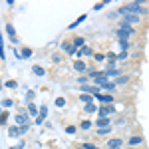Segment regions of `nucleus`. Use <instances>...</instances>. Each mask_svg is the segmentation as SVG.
Wrapping results in <instances>:
<instances>
[{"label": "nucleus", "mask_w": 149, "mask_h": 149, "mask_svg": "<svg viewBox=\"0 0 149 149\" xmlns=\"http://www.w3.org/2000/svg\"><path fill=\"white\" fill-rule=\"evenodd\" d=\"M111 131H113V125H109V127H100V129H95V135H109V133H111Z\"/></svg>", "instance_id": "15"}, {"label": "nucleus", "mask_w": 149, "mask_h": 149, "mask_svg": "<svg viewBox=\"0 0 149 149\" xmlns=\"http://www.w3.org/2000/svg\"><path fill=\"white\" fill-rule=\"evenodd\" d=\"M115 88H117V86H115V81H105V84L102 86V90H105V92H109V93H113Z\"/></svg>", "instance_id": "17"}, {"label": "nucleus", "mask_w": 149, "mask_h": 149, "mask_svg": "<svg viewBox=\"0 0 149 149\" xmlns=\"http://www.w3.org/2000/svg\"><path fill=\"white\" fill-rule=\"evenodd\" d=\"M119 46H121V50H123V52H129L131 42H129V40H119Z\"/></svg>", "instance_id": "21"}, {"label": "nucleus", "mask_w": 149, "mask_h": 149, "mask_svg": "<svg viewBox=\"0 0 149 149\" xmlns=\"http://www.w3.org/2000/svg\"><path fill=\"white\" fill-rule=\"evenodd\" d=\"M117 58H119V60H127V58H129V52H121Z\"/></svg>", "instance_id": "34"}, {"label": "nucleus", "mask_w": 149, "mask_h": 149, "mask_svg": "<svg viewBox=\"0 0 149 149\" xmlns=\"http://www.w3.org/2000/svg\"><path fill=\"white\" fill-rule=\"evenodd\" d=\"M121 22H125V24H129V26H133V24H139V22H141V18H139V16H135V14H125Z\"/></svg>", "instance_id": "8"}, {"label": "nucleus", "mask_w": 149, "mask_h": 149, "mask_svg": "<svg viewBox=\"0 0 149 149\" xmlns=\"http://www.w3.org/2000/svg\"><path fill=\"white\" fill-rule=\"evenodd\" d=\"M88 81H90V78H88L86 74H81V76H78V84H80V86H86Z\"/></svg>", "instance_id": "24"}, {"label": "nucleus", "mask_w": 149, "mask_h": 149, "mask_svg": "<svg viewBox=\"0 0 149 149\" xmlns=\"http://www.w3.org/2000/svg\"><path fill=\"white\" fill-rule=\"evenodd\" d=\"M72 44L76 46V50H80V48H84V46H86V40H84L81 36H76V38L72 40Z\"/></svg>", "instance_id": "16"}, {"label": "nucleus", "mask_w": 149, "mask_h": 149, "mask_svg": "<svg viewBox=\"0 0 149 149\" xmlns=\"http://www.w3.org/2000/svg\"><path fill=\"white\" fill-rule=\"evenodd\" d=\"M52 60H54L56 64H60V62H62V54H60V52H56V54L52 56Z\"/></svg>", "instance_id": "33"}, {"label": "nucleus", "mask_w": 149, "mask_h": 149, "mask_svg": "<svg viewBox=\"0 0 149 149\" xmlns=\"http://www.w3.org/2000/svg\"><path fill=\"white\" fill-rule=\"evenodd\" d=\"M12 149H22V145H16V147H12Z\"/></svg>", "instance_id": "37"}, {"label": "nucleus", "mask_w": 149, "mask_h": 149, "mask_svg": "<svg viewBox=\"0 0 149 149\" xmlns=\"http://www.w3.org/2000/svg\"><path fill=\"white\" fill-rule=\"evenodd\" d=\"M93 100L102 102V105H113V102H115V97L111 95V93H95Z\"/></svg>", "instance_id": "1"}, {"label": "nucleus", "mask_w": 149, "mask_h": 149, "mask_svg": "<svg viewBox=\"0 0 149 149\" xmlns=\"http://www.w3.org/2000/svg\"><path fill=\"white\" fill-rule=\"evenodd\" d=\"M10 137H18V135H22V127H18V125H14V127H10Z\"/></svg>", "instance_id": "19"}, {"label": "nucleus", "mask_w": 149, "mask_h": 149, "mask_svg": "<svg viewBox=\"0 0 149 149\" xmlns=\"http://www.w3.org/2000/svg\"><path fill=\"white\" fill-rule=\"evenodd\" d=\"M64 103H66V100H62V97H58V100H56V105H58V107H62Z\"/></svg>", "instance_id": "36"}, {"label": "nucleus", "mask_w": 149, "mask_h": 149, "mask_svg": "<svg viewBox=\"0 0 149 149\" xmlns=\"http://www.w3.org/2000/svg\"><path fill=\"white\" fill-rule=\"evenodd\" d=\"M76 131H78V127H76V125H66V133H68V135H74Z\"/></svg>", "instance_id": "27"}, {"label": "nucleus", "mask_w": 149, "mask_h": 149, "mask_svg": "<svg viewBox=\"0 0 149 149\" xmlns=\"http://www.w3.org/2000/svg\"><path fill=\"white\" fill-rule=\"evenodd\" d=\"M32 56V48H22V54H20V58H30Z\"/></svg>", "instance_id": "23"}, {"label": "nucleus", "mask_w": 149, "mask_h": 149, "mask_svg": "<svg viewBox=\"0 0 149 149\" xmlns=\"http://www.w3.org/2000/svg\"><path fill=\"white\" fill-rule=\"evenodd\" d=\"M2 105H4V107H10V105H12V100H2Z\"/></svg>", "instance_id": "35"}, {"label": "nucleus", "mask_w": 149, "mask_h": 149, "mask_svg": "<svg viewBox=\"0 0 149 149\" xmlns=\"http://www.w3.org/2000/svg\"><path fill=\"white\" fill-rule=\"evenodd\" d=\"M105 58H107V62H109V68H111V66H113V62H115V58H117V56H115L113 52H107V56H105Z\"/></svg>", "instance_id": "26"}, {"label": "nucleus", "mask_w": 149, "mask_h": 149, "mask_svg": "<svg viewBox=\"0 0 149 149\" xmlns=\"http://www.w3.org/2000/svg\"><path fill=\"white\" fill-rule=\"evenodd\" d=\"M123 149H135V147H131V145H127V147H123Z\"/></svg>", "instance_id": "38"}, {"label": "nucleus", "mask_w": 149, "mask_h": 149, "mask_svg": "<svg viewBox=\"0 0 149 149\" xmlns=\"http://www.w3.org/2000/svg\"><path fill=\"white\" fill-rule=\"evenodd\" d=\"M74 70H76L78 74H86V72H88V64H86L84 60H76V62H74Z\"/></svg>", "instance_id": "7"}, {"label": "nucleus", "mask_w": 149, "mask_h": 149, "mask_svg": "<svg viewBox=\"0 0 149 149\" xmlns=\"http://www.w3.org/2000/svg\"><path fill=\"white\" fill-rule=\"evenodd\" d=\"M119 30H123L125 34H129V38L133 34H137V28H135V26H129V24H125V22H119Z\"/></svg>", "instance_id": "5"}, {"label": "nucleus", "mask_w": 149, "mask_h": 149, "mask_svg": "<svg viewBox=\"0 0 149 149\" xmlns=\"http://www.w3.org/2000/svg\"><path fill=\"white\" fill-rule=\"evenodd\" d=\"M28 115H32V117H38V107H36L34 103H28Z\"/></svg>", "instance_id": "20"}, {"label": "nucleus", "mask_w": 149, "mask_h": 149, "mask_svg": "<svg viewBox=\"0 0 149 149\" xmlns=\"http://www.w3.org/2000/svg\"><path fill=\"white\" fill-rule=\"evenodd\" d=\"M143 143V137L141 135H133V137L127 139V145H131V147H135V145H141Z\"/></svg>", "instance_id": "13"}, {"label": "nucleus", "mask_w": 149, "mask_h": 149, "mask_svg": "<svg viewBox=\"0 0 149 149\" xmlns=\"http://www.w3.org/2000/svg\"><path fill=\"white\" fill-rule=\"evenodd\" d=\"M6 32H8V36H10L12 42H14V44H18V36H16V30H14V26H12L10 22H6Z\"/></svg>", "instance_id": "10"}, {"label": "nucleus", "mask_w": 149, "mask_h": 149, "mask_svg": "<svg viewBox=\"0 0 149 149\" xmlns=\"http://www.w3.org/2000/svg\"><path fill=\"white\" fill-rule=\"evenodd\" d=\"M105 145H107V149H121V145H123V139H121V137H109Z\"/></svg>", "instance_id": "4"}, {"label": "nucleus", "mask_w": 149, "mask_h": 149, "mask_svg": "<svg viewBox=\"0 0 149 149\" xmlns=\"http://www.w3.org/2000/svg\"><path fill=\"white\" fill-rule=\"evenodd\" d=\"M14 121H16V125H28V115L26 113H16L14 115Z\"/></svg>", "instance_id": "9"}, {"label": "nucleus", "mask_w": 149, "mask_h": 149, "mask_svg": "<svg viewBox=\"0 0 149 149\" xmlns=\"http://www.w3.org/2000/svg\"><path fill=\"white\" fill-rule=\"evenodd\" d=\"M131 81V76H125V74H121L119 78H115V86H127Z\"/></svg>", "instance_id": "11"}, {"label": "nucleus", "mask_w": 149, "mask_h": 149, "mask_svg": "<svg viewBox=\"0 0 149 149\" xmlns=\"http://www.w3.org/2000/svg\"><path fill=\"white\" fill-rule=\"evenodd\" d=\"M62 50H64V54H68V56H76V46L72 44V40H64L62 42Z\"/></svg>", "instance_id": "2"}, {"label": "nucleus", "mask_w": 149, "mask_h": 149, "mask_svg": "<svg viewBox=\"0 0 149 149\" xmlns=\"http://www.w3.org/2000/svg\"><path fill=\"white\" fill-rule=\"evenodd\" d=\"M103 58H105V56H103L102 52H93V60H97V62H102Z\"/></svg>", "instance_id": "32"}, {"label": "nucleus", "mask_w": 149, "mask_h": 149, "mask_svg": "<svg viewBox=\"0 0 149 149\" xmlns=\"http://www.w3.org/2000/svg\"><path fill=\"white\" fill-rule=\"evenodd\" d=\"M32 72H34L36 76H44V74H46V70L40 68V66H32Z\"/></svg>", "instance_id": "22"}, {"label": "nucleus", "mask_w": 149, "mask_h": 149, "mask_svg": "<svg viewBox=\"0 0 149 149\" xmlns=\"http://www.w3.org/2000/svg\"><path fill=\"white\" fill-rule=\"evenodd\" d=\"M38 115H40V117H46V115H48V107H46V105H42V107L38 109Z\"/></svg>", "instance_id": "28"}, {"label": "nucleus", "mask_w": 149, "mask_h": 149, "mask_svg": "<svg viewBox=\"0 0 149 149\" xmlns=\"http://www.w3.org/2000/svg\"><path fill=\"white\" fill-rule=\"evenodd\" d=\"M97 107H95V103H88V105H84V111L86 113H92V111H95Z\"/></svg>", "instance_id": "25"}, {"label": "nucleus", "mask_w": 149, "mask_h": 149, "mask_svg": "<svg viewBox=\"0 0 149 149\" xmlns=\"http://www.w3.org/2000/svg\"><path fill=\"white\" fill-rule=\"evenodd\" d=\"M92 127H93V123L90 121V119H84V121H80V125H78V129H80V131H90Z\"/></svg>", "instance_id": "14"}, {"label": "nucleus", "mask_w": 149, "mask_h": 149, "mask_svg": "<svg viewBox=\"0 0 149 149\" xmlns=\"http://www.w3.org/2000/svg\"><path fill=\"white\" fill-rule=\"evenodd\" d=\"M81 147H84V149H97V145H93V143H90V141H86V143H81Z\"/></svg>", "instance_id": "29"}, {"label": "nucleus", "mask_w": 149, "mask_h": 149, "mask_svg": "<svg viewBox=\"0 0 149 149\" xmlns=\"http://www.w3.org/2000/svg\"><path fill=\"white\" fill-rule=\"evenodd\" d=\"M105 76H107V80H109V78H119V76H121V70L107 68V70H105Z\"/></svg>", "instance_id": "12"}, {"label": "nucleus", "mask_w": 149, "mask_h": 149, "mask_svg": "<svg viewBox=\"0 0 149 149\" xmlns=\"http://www.w3.org/2000/svg\"><path fill=\"white\" fill-rule=\"evenodd\" d=\"M93 125L97 127H109V125H113V121H111V117H100V119H95V123Z\"/></svg>", "instance_id": "6"}, {"label": "nucleus", "mask_w": 149, "mask_h": 149, "mask_svg": "<svg viewBox=\"0 0 149 149\" xmlns=\"http://www.w3.org/2000/svg\"><path fill=\"white\" fill-rule=\"evenodd\" d=\"M80 100L88 105V103H93V95L92 93H80Z\"/></svg>", "instance_id": "18"}, {"label": "nucleus", "mask_w": 149, "mask_h": 149, "mask_svg": "<svg viewBox=\"0 0 149 149\" xmlns=\"http://www.w3.org/2000/svg\"><path fill=\"white\" fill-rule=\"evenodd\" d=\"M84 20H86V14H81V16H80V18H78V20H76V22H74V24H72L70 28H76V26H78V24H80V22H84Z\"/></svg>", "instance_id": "30"}, {"label": "nucleus", "mask_w": 149, "mask_h": 149, "mask_svg": "<svg viewBox=\"0 0 149 149\" xmlns=\"http://www.w3.org/2000/svg\"><path fill=\"white\" fill-rule=\"evenodd\" d=\"M6 88H10V90H14V88H18V84H16L14 80H8V81H6Z\"/></svg>", "instance_id": "31"}, {"label": "nucleus", "mask_w": 149, "mask_h": 149, "mask_svg": "<svg viewBox=\"0 0 149 149\" xmlns=\"http://www.w3.org/2000/svg\"><path fill=\"white\" fill-rule=\"evenodd\" d=\"M97 111H100V117H111L115 113V107L113 105H100Z\"/></svg>", "instance_id": "3"}]
</instances>
